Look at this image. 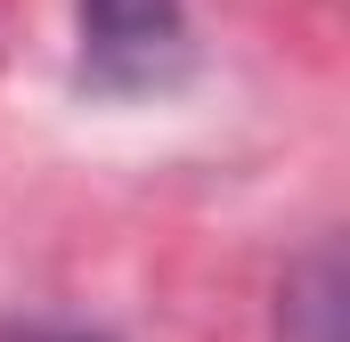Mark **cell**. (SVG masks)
<instances>
[{"label":"cell","instance_id":"cell-1","mask_svg":"<svg viewBox=\"0 0 350 342\" xmlns=\"http://www.w3.org/2000/svg\"><path fill=\"white\" fill-rule=\"evenodd\" d=\"M82 74L114 98L172 90L187 74V8L179 0H74Z\"/></svg>","mask_w":350,"mask_h":342},{"label":"cell","instance_id":"cell-2","mask_svg":"<svg viewBox=\"0 0 350 342\" xmlns=\"http://www.w3.org/2000/svg\"><path fill=\"white\" fill-rule=\"evenodd\" d=\"M277 342H342V261H334V245H318L285 277Z\"/></svg>","mask_w":350,"mask_h":342},{"label":"cell","instance_id":"cell-3","mask_svg":"<svg viewBox=\"0 0 350 342\" xmlns=\"http://www.w3.org/2000/svg\"><path fill=\"white\" fill-rule=\"evenodd\" d=\"M0 342H106V334H82V326H25V318H0Z\"/></svg>","mask_w":350,"mask_h":342}]
</instances>
